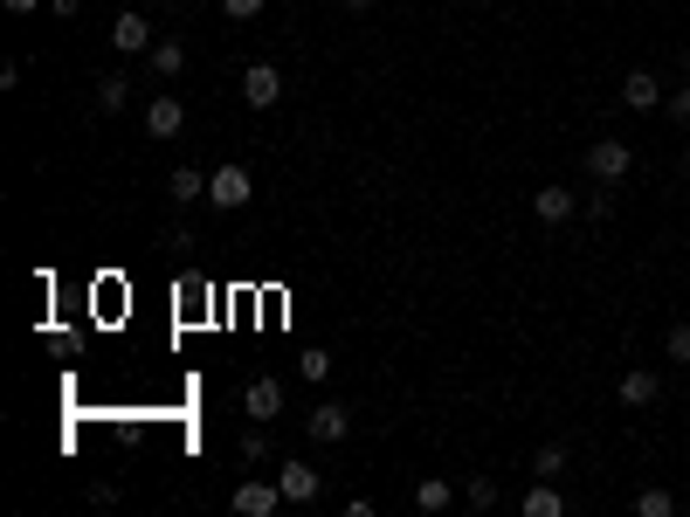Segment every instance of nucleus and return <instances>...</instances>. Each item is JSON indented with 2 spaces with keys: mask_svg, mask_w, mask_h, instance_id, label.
Here are the masks:
<instances>
[{
  "mask_svg": "<svg viewBox=\"0 0 690 517\" xmlns=\"http://www.w3.org/2000/svg\"><path fill=\"white\" fill-rule=\"evenodd\" d=\"M255 200V179H249V166H215L208 173V207H228V215H236V207H249Z\"/></svg>",
  "mask_w": 690,
  "mask_h": 517,
  "instance_id": "f257e3e1",
  "label": "nucleus"
},
{
  "mask_svg": "<svg viewBox=\"0 0 690 517\" xmlns=\"http://www.w3.org/2000/svg\"><path fill=\"white\" fill-rule=\"evenodd\" d=\"M628 166H635V152H628L622 139H594V145H587V173H594L601 187H615V179H628Z\"/></svg>",
  "mask_w": 690,
  "mask_h": 517,
  "instance_id": "f03ea898",
  "label": "nucleus"
},
{
  "mask_svg": "<svg viewBox=\"0 0 690 517\" xmlns=\"http://www.w3.org/2000/svg\"><path fill=\"white\" fill-rule=\"evenodd\" d=\"M276 97H284V69L249 63V69H242V103H249V111H270Z\"/></svg>",
  "mask_w": 690,
  "mask_h": 517,
  "instance_id": "7ed1b4c3",
  "label": "nucleus"
},
{
  "mask_svg": "<svg viewBox=\"0 0 690 517\" xmlns=\"http://www.w3.org/2000/svg\"><path fill=\"white\" fill-rule=\"evenodd\" d=\"M145 132H152V139H180V132H187V103H180V97H152V103H145Z\"/></svg>",
  "mask_w": 690,
  "mask_h": 517,
  "instance_id": "20e7f679",
  "label": "nucleus"
},
{
  "mask_svg": "<svg viewBox=\"0 0 690 517\" xmlns=\"http://www.w3.org/2000/svg\"><path fill=\"white\" fill-rule=\"evenodd\" d=\"M276 483H284V504H318V490H325V476L311 470V462H284Z\"/></svg>",
  "mask_w": 690,
  "mask_h": 517,
  "instance_id": "39448f33",
  "label": "nucleus"
},
{
  "mask_svg": "<svg viewBox=\"0 0 690 517\" xmlns=\"http://www.w3.org/2000/svg\"><path fill=\"white\" fill-rule=\"evenodd\" d=\"M111 48H124V56H145V48H152V14H118L111 21Z\"/></svg>",
  "mask_w": 690,
  "mask_h": 517,
  "instance_id": "423d86ee",
  "label": "nucleus"
},
{
  "mask_svg": "<svg viewBox=\"0 0 690 517\" xmlns=\"http://www.w3.org/2000/svg\"><path fill=\"white\" fill-rule=\"evenodd\" d=\"M242 414H249V421H276V414H284V386H276V380H249V394H242Z\"/></svg>",
  "mask_w": 690,
  "mask_h": 517,
  "instance_id": "0eeeda50",
  "label": "nucleus"
},
{
  "mask_svg": "<svg viewBox=\"0 0 690 517\" xmlns=\"http://www.w3.org/2000/svg\"><path fill=\"white\" fill-rule=\"evenodd\" d=\"M228 504H236L242 517H270L276 504H284V483H236V497H228Z\"/></svg>",
  "mask_w": 690,
  "mask_h": 517,
  "instance_id": "6e6552de",
  "label": "nucleus"
},
{
  "mask_svg": "<svg viewBox=\"0 0 690 517\" xmlns=\"http://www.w3.org/2000/svg\"><path fill=\"white\" fill-rule=\"evenodd\" d=\"M166 200H173V207L208 200V173H200V166H173V173H166Z\"/></svg>",
  "mask_w": 690,
  "mask_h": 517,
  "instance_id": "1a4fd4ad",
  "label": "nucleus"
},
{
  "mask_svg": "<svg viewBox=\"0 0 690 517\" xmlns=\"http://www.w3.org/2000/svg\"><path fill=\"white\" fill-rule=\"evenodd\" d=\"M622 103H628V111H656V103H662L656 69H628V76H622Z\"/></svg>",
  "mask_w": 690,
  "mask_h": 517,
  "instance_id": "9d476101",
  "label": "nucleus"
},
{
  "mask_svg": "<svg viewBox=\"0 0 690 517\" xmlns=\"http://www.w3.org/2000/svg\"><path fill=\"white\" fill-rule=\"evenodd\" d=\"M573 187H539V194H532V215H539L546 228H559V221H573Z\"/></svg>",
  "mask_w": 690,
  "mask_h": 517,
  "instance_id": "9b49d317",
  "label": "nucleus"
},
{
  "mask_svg": "<svg viewBox=\"0 0 690 517\" xmlns=\"http://www.w3.org/2000/svg\"><path fill=\"white\" fill-rule=\"evenodd\" d=\"M352 435V407H311V442H346Z\"/></svg>",
  "mask_w": 690,
  "mask_h": 517,
  "instance_id": "f8f14e48",
  "label": "nucleus"
},
{
  "mask_svg": "<svg viewBox=\"0 0 690 517\" xmlns=\"http://www.w3.org/2000/svg\"><path fill=\"white\" fill-rule=\"evenodd\" d=\"M656 394H662V380H656L649 366H635V373H622V400H628V407H656Z\"/></svg>",
  "mask_w": 690,
  "mask_h": 517,
  "instance_id": "ddd939ff",
  "label": "nucleus"
},
{
  "mask_svg": "<svg viewBox=\"0 0 690 517\" xmlns=\"http://www.w3.org/2000/svg\"><path fill=\"white\" fill-rule=\"evenodd\" d=\"M449 504H456V483H442V476L415 483V510H449Z\"/></svg>",
  "mask_w": 690,
  "mask_h": 517,
  "instance_id": "4468645a",
  "label": "nucleus"
},
{
  "mask_svg": "<svg viewBox=\"0 0 690 517\" xmlns=\"http://www.w3.org/2000/svg\"><path fill=\"white\" fill-rule=\"evenodd\" d=\"M559 510H567V497L552 490V476H539V483H532V497H525V517H559Z\"/></svg>",
  "mask_w": 690,
  "mask_h": 517,
  "instance_id": "2eb2a0df",
  "label": "nucleus"
},
{
  "mask_svg": "<svg viewBox=\"0 0 690 517\" xmlns=\"http://www.w3.org/2000/svg\"><path fill=\"white\" fill-rule=\"evenodd\" d=\"M152 69H160V76H180V69H187V48L173 42V35H166V42H152Z\"/></svg>",
  "mask_w": 690,
  "mask_h": 517,
  "instance_id": "dca6fc26",
  "label": "nucleus"
},
{
  "mask_svg": "<svg viewBox=\"0 0 690 517\" xmlns=\"http://www.w3.org/2000/svg\"><path fill=\"white\" fill-rule=\"evenodd\" d=\"M635 517H677V497L670 490H643V497H635Z\"/></svg>",
  "mask_w": 690,
  "mask_h": 517,
  "instance_id": "f3484780",
  "label": "nucleus"
},
{
  "mask_svg": "<svg viewBox=\"0 0 690 517\" xmlns=\"http://www.w3.org/2000/svg\"><path fill=\"white\" fill-rule=\"evenodd\" d=\"M124 97H132V84H124V76H105V84H97V111H124Z\"/></svg>",
  "mask_w": 690,
  "mask_h": 517,
  "instance_id": "a211bd4d",
  "label": "nucleus"
},
{
  "mask_svg": "<svg viewBox=\"0 0 690 517\" xmlns=\"http://www.w3.org/2000/svg\"><path fill=\"white\" fill-rule=\"evenodd\" d=\"M297 373L311 380V386H318V380H331V352H297Z\"/></svg>",
  "mask_w": 690,
  "mask_h": 517,
  "instance_id": "6ab92c4d",
  "label": "nucleus"
},
{
  "mask_svg": "<svg viewBox=\"0 0 690 517\" xmlns=\"http://www.w3.org/2000/svg\"><path fill=\"white\" fill-rule=\"evenodd\" d=\"M532 470H539V476H559V470H567V449H559V442H546L539 455H532Z\"/></svg>",
  "mask_w": 690,
  "mask_h": 517,
  "instance_id": "aec40b11",
  "label": "nucleus"
},
{
  "mask_svg": "<svg viewBox=\"0 0 690 517\" xmlns=\"http://www.w3.org/2000/svg\"><path fill=\"white\" fill-rule=\"evenodd\" d=\"M463 497H470L477 510H491V504H497V483H491V476H477V483H463Z\"/></svg>",
  "mask_w": 690,
  "mask_h": 517,
  "instance_id": "412c9836",
  "label": "nucleus"
},
{
  "mask_svg": "<svg viewBox=\"0 0 690 517\" xmlns=\"http://www.w3.org/2000/svg\"><path fill=\"white\" fill-rule=\"evenodd\" d=\"M221 14L228 21H255V14H263V0H221Z\"/></svg>",
  "mask_w": 690,
  "mask_h": 517,
  "instance_id": "4be33fe9",
  "label": "nucleus"
},
{
  "mask_svg": "<svg viewBox=\"0 0 690 517\" xmlns=\"http://www.w3.org/2000/svg\"><path fill=\"white\" fill-rule=\"evenodd\" d=\"M670 359H677V366H690V324L670 331Z\"/></svg>",
  "mask_w": 690,
  "mask_h": 517,
  "instance_id": "5701e85b",
  "label": "nucleus"
},
{
  "mask_svg": "<svg viewBox=\"0 0 690 517\" xmlns=\"http://www.w3.org/2000/svg\"><path fill=\"white\" fill-rule=\"evenodd\" d=\"M242 462H270V442H263V435H242Z\"/></svg>",
  "mask_w": 690,
  "mask_h": 517,
  "instance_id": "b1692460",
  "label": "nucleus"
},
{
  "mask_svg": "<svg viewBox=\"0 0 690 517\" xmlns=\"http://www.w3.org/2000/svg\"><path fill=\"white\" fill-rule=\"evenodd\" d=\"M662 111H670L677 124H690V90H677V97H662Z\"/></svg>",
  "mask_w": 690,
  "mask_h": 517,
  "instance_id": "393cba45",
  "label": "nucleus"
},
{
  "mask_svg": "<svg viewBox=\"0 0 690 517\" xmlns=\"http://www.w3.org/2000/svg\"><path fill=\"white\" fill-rule=\"evenodd\" d=\"M48 8H56V14L69 21V14H84V0H48Z\"/></svg>",
  "mask_w": 690,
  "mask_h": 517,
  "instance_id": "a878e982",
  "label": "nucleus"
},
{
  "mask_svg": "<svg viewBox=\"0 0 690 517\" xmlns=\"http://www.w3.org/2000/svg\"><path fill=\"white\" fill-rule=\"evenodd\" d=\"M42 8V0H8V14H35Z\"/></svg>",
  "mask_w": 690,
  "mask_h": 517,
  "instance_id": "bb28decb",
  "label": "nucleus"
},
{
  "mask_svg": "<svg viewBox=\"0 0 690 517\" xmlns=\"http://www.w3.org/2000/svg\"><path fill=\"white\" fill-rule=\"evenodd\" d=\"M346 8H373V0H346Z\"/></svg>",
  "mask_w": 690,
  "mask_h": 517,
  "instance_id": "cd10ccee",
  "label": "nucleus"
},
{
  "mask_svg": "<svg viewBox=\"0 0 690 517\" xmlns=\"http://www.w3.org/2000/svg\"><path fill=\"white\" fill-rule=\"evenodd\" d=\"M683 76H690V48H683Z\"/></svg>",
  "mask_w": 690,
  "mask_h": 517,
  "instance_id": "c85d7f7f",
  "label": "nucleus"
},
{
  "mask_svg": "<svg viewBox=\"0 0 690 517\" xmlns=\"http://www.w3.org/2000/svg\"><path fill=\"white\" fill-rule=\"evenodd\" d=\"M683 173H690V152H683Z\"/></svg>",
  "mask_w": 690,
  "mask_h": 517,
  "instance_id": "c756f323",
  "label": "nucleus"
},
{
  "mask_svg": "<svg viewBox=\"0 0 690 517\" xmlns=\"http://www.w3.org/2000/svg\"><path fill=\"white\" fill-rule=\"evenodd\" d=\"M683 517H690V510H683Z\"/></svg>",
  "mask_w": 690,
  "mask_h": 517,
  "instance_id": "7c9ffc66",
  "label": "nucleus"
}]
</instances>
